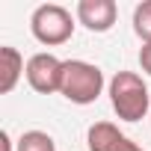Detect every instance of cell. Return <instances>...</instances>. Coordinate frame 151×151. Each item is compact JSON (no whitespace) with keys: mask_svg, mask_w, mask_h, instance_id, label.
I'll list each match as a JSON object with an SVG mask.
<instances>
[{"mask_svg":"<svg viewBox=\"0 0 151 151\" xmlns=\"http://www.w3.org/2000/svg\"><path fill=\"white\" fill-rule=\"evenodd\" d=\"M27 80L36 92L42 95H50L62 86V62L50 53H36L30 62H27Z\"/></svg>","mask_w":151,"mask_h":151,"instance_id":"277c9868","label":"cell"},{"mask_svg":"<svg viewBox=\"0 0 151 151\" xmlns=\"http://www.w3.org/2000/svg\"><path fill=\"white\" fill-rule=\"evenodd\" d=\"M133 30H136L139 39L151 42V0H145L142 6H136V12H133Z\"/></svg>","mask_w":151,"mask_h":151,"instance_id":"9c48e42d","label":"cell"},{"mask_svg":"<svg viewBox=\"0 0 151 151\" xmlns=\"http://www.w3.org/2000/svg\"><path fill=\"white\" fill-rule=\"evenodd\" d=\"M113 151H142V148H139V145H133L127 136H122V139H119V145H116Z\"/></svg>","mask_w":151,"mask_h":151,"instance_id":"8fae6325","label":"cell"},{"mask_svg":"<svg viewBox=\"0 0 151 151\" xmlns=\"http://www.w3.org/2000/svg\"><path fill=\"white\" fill-rule=\"evenodd\" d=\"M12 148V142H9V133L3 130V133H0V151H9Z\"/></svg>","mask_w":151,"mask_h":151,"instance_id":"7c38bea8","label":"cell"},{"mask_svg":"<svg viewBox=\"0 0 151 151\" xmlns=\"http://www.w3.org/2000/svg\"><path fill=\"white\" fill-rule=\"evenodd\" d=\"M21 53L15 47H0V92H12L21 77Z\"/></svg>","mask_w":151,"mask_h":151,"instance_id":"8992f818","label":"cell"},{"mask_svg":"<svg viewBox=\"0 0 151 151\" xmlns=\"http://www.w3.org/2000/svg\"><path fill=\"white\" fill-rule=\"evenodd\" d=\"M139 62H142V68L151 74V42L142 45V50H139Z\"/></svg>","mask_w":151,"mask_h":151,"instance_id":"30bf717a","label":"cell"},{"mask_svg":"<svg viewBox=\"0 0 151 151\" xmlns=\"http://www.w3.org/2000/svg\"><path fill=\"white\" fill-rule=\"evenodd\" d=\"M77 15L92 33H107L116 24V3L113 0H80Z\"/></svg>","mask_w":151,"mask_h":151,"instance_id":"5b68a950","label":"cell"},{"mask_svg":"<svg viewBox=\"0 0 151 151\" xmlns=\"http://www.w3.org/2000/svg\"><path fill=\"white\" fill-rule=\"evenodd\" d=\"M101 86H104V74L95 65L80 62V59L62 62V86H59V92L68 101H74V104H92L101 95Z\"/></svg>","mask_w":151,"mask_h":151,"instance_id":"6da1fadb","label":"cell"},{"mask_svg":"<svg viewBox=\"0 0 151 151\" xmlns=\"http://www.w3.org/2000/svg\"><path fill=\"white\" fill-rule=\"evenodd\" d=\"M71 33H74V24L62 6L47 3V6H39L33 12V36L42 45H62L71 39Z\"/></svg>","mask_w":151,"mask_h":151,"instance_id":"3957f363","label":"cell"},{"mask_svg":"<svg viewBox=\"0 0 151 151\" xmlns=\"http://www.w3.org/2000/svg\"><path fill=\"white\" fill-rule=\"evenodd\" d=\"M18 151H56V145H53V139H50L47 133H42V130H27V133L21 136V142H18Z\"/></svg>","mask_w":151,"mask_h":151,"instance_id":"ba28073f","label":"cell"},{"mask_svg":"<svg viewBox=\"0 0 151 151\" xmlns=\"http://www.w3.org/2000/svg\"><path fill=\"white\" fill-rule=\"evenodd\" d=\"M110 98H113V110L124 122H136L148 110V89H145V83L136 77L133 71H119L113 77Z\"/></svg>","mask_w":151,"mask_h":151,"instance_id":"7a4b0ae2","label":"cell"},{"mask_svg":"<svg viewBox=\"0 0 151 151\" xmlns=\"http://www.w3.org/2000/svg\"><path fill=\"white\" fill-rule=\"evenodd\" d=\"M122 136H124V133H119L116 124H110V122H98V124L89 127V148H92V151H113V148L119 145Z\"/></svg>","mask_w":151,"mask_h":151,"instance_id":"52a82bcc","label":"cell"}]
</instances>
